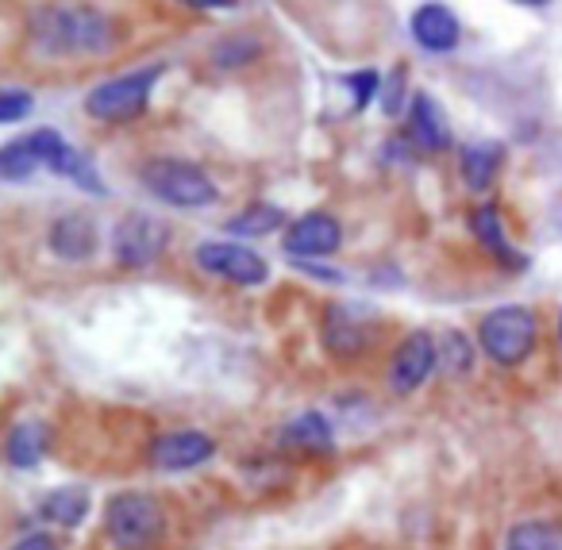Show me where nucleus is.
<instances>
[{
  "label": "nucleus",
  "mask_w": 562,
  "mask_h": 550,
  "mask_svg": "<svg viewBox=\"0 0 562 550\" xmlns=\"http://www.w3.org/2000/svg\"><path fill=\"white\" fill-rule=\"evenodd\" d=\"M43 454H47V427L43 424L12 427V435H9V462L12 465L27 470V465H35Z\"/></svg>",
  "instance_id": "19"
},
{
  "label": "nucleus",
  "mask_w": 562,
  "mask_h": 550,
  "mask_svg": "<svg viewBox=\"0 0 562 550\" xmlns=\"http://www.w3.org/2000/svg\"><path fill=\"white\" fill-rule=\"evenodd\" d=\"M158 78H162V66H147V70L124 74V78H112L104 86H97L86 101V112L104 124H120V120H132L147 109L150 93H155Z\"/></svg>",
  "instance_id": "5"
},
{
  "label": "nucleus",
  "mask_w": 562,
  "mask_h": 550,
  "mask_svg": "<svg viewBox=\"0 0 562 550\" xmlns=\"http://www.w3.org/2000/svg\"><path fill=\"white\" fill-rule=\"evenodd\" d=\"M439 350H443V370L447 373H467L470 370V343H467V335H459V332L443 335Z\"/></svg>",
  "instance_id": "23"
},
{
  "label": "nucleus",
  "mask_w": 562,
  "mask_h": 550,
  "mask_svg": "<svg viewBox=\"0 0 562 550\" xmlns=\"http://www.w3.org/2000/svg\"><path fill=\"white\" fill-rule=\"evenodd\" d=\"M181 4H189V9H235L239 0H181Z\"/></svg>",
  "instance_id": "27"
},
{
  "label": "nucleus",
  "mask_w": 562,
  "mask_h": 550,
  "mask_svg": "<svg viewBox=\"0 0 562 550\" xmlns=\"http://www.w3.org/2000/svg\"><path fill=\"white\" fill-rule=\"evenodd\" d=\"M196 266L212 278H224L232 285H262L266 281V262L250 247L239 243H201L196 247Z\"/></svg>",
  "instance_id": "7"
},
{
  "label": "nucleus",
  "mask_w": 562,
  "mask_h": 550,
  "mask_svg": "<svg viewBox=\"0 0 562 550\" xmlns=\"http://www.w3.org/2000/svg\"><path fill=\"white\" fill-rule=\"evenodd\" d=\"M344 243V227L324 212H308V216L293 220L285 232V250L293 258H328Z\"/></svg>",
  "instance_id": "9"
},
{
  "label": "nucleus",
  "mask_w": 562,
  "mask_h": 550,
  "mask_svg": "<svg viewBox=\"0 0 562 550\" xmlns=\"http://www.w3.org/2000/svg\"><path fill=\"white\" fill-rule=\"evenodd\" d=\"M470 232H474V239L482 243L485 250H490L497 262L505 266H524V258L513 250V243H508L505 227H501V212L493 209V204H485V209H477L474 216H470Z\"/></svg>",
  "instance_id": "16"
},
{
  "label": "nucleus",
  "mask_w": 562,
  "mask_h": 550,
  "mask_svg": "<svg viewBox=\"0 0 562 550\" xmlns=\"http://www.w3.org/2000/svg\"><path fill=\"white\" fill-rule=\"evenodd\" d=\"M24 116H32V97L20 93V89H9L0 97V124H16Z\"/></svg>",
  "instance_id": "24"
},
{
  "label": "nucleus",
  "mask_w": 562,
  "mask_h": 550,
  "mask_svg": "<svg viewBox=\"0 0 562 550\" xmlns=\"http://www.w3.org/2000/svg\"><path fill=\"white\" fill-rule=\"evenodd\" d=\"M516 4H528V9H543L547 0H516Z\"/></svg>",
  "instance_id": "28"
},
{
  "label": "nucleus",
  "mask_w": 562,
  "mask_h": 550,
  "mask_svg": "<svg viewBox=\"0 0 562 550\" xmlns=\"http://www.w3.org/2000/svg\"><path fill=\"white\" fill-rule=\"evenodd\" d=\"M12 550H58V542L50 539V535H27V539H20Z\"/></svg>",
  "instance_id": "26"
},
{
  "label": "nucleus",
  "mask_w": 562,
  "mask_h": 550,
  "mask_svg": "<svg viewBox=\"0 0 562 550\" xmlns=\"http://www.w3.org/2000/svg\"><path fill=\"white\" fill-rule=\"evenodd\" d=\"M436 358H439L436 339H431L428 332H413L405 343H401L397 355H393V362H390V389L401 396L416 393V389L428 381Z\"/></svg>",
  "instance_id": "8"
},
{
  "label": "nucleus",
  "mask_w": 562,
  "mask_h": 550,
  "mask_svg": "<svg viewBox=\"0 0 562 550\" xmlns=\"http://www.w3.org/2000/svg\"><path fill=\"white\" fill-rule=\"evenodd\" d=\"M166 247V224H158L155 216H127L124 224L116 227V258L124 266H147L162 255Z\"/></svg>",
  "instance_id": "10"
},
{
  "label": "nucleus",
  "mask_w": 562,
  "mask_h": 550,
  "mask_svg": "<svg viewBox=\"0 0 562 550\" xmlns=\"http://www.w3.org/2000/svg\"><path fill=\"white\" fill-rule=\"evenodd\" d=\"M477 339H482V350L497 366H520L524 358L536 350L539 319H536V312L524 308V304H505V308L490 312V316L482 319Z\"/></svg>",
  "instance_id": "2"
},
{
  "label": "nucleus",
  "mask_w": 562,
  "mask_h": 550,
  "mask_svg": "<svg viewBox=\"0 0 562 550\" xmlns=\"http://www.w3.org/2000/svg\"><path fill=\"white\" fill-rule=\"evenodd\" d=\"M89 512V496L86 489H55V493L43 501V519L63 527H78Z\"/></svg>",
  "instance_id": "20"
},
{
  "label": "nucleus",
  "mask_w": 562,
  "mask_h": 550,
  "mask_svg": "<svg viewBox=\"0 0 562 550\" xmlns=\"http://www.w3.org/2000/svg\"><path fill=\"white\" fill-rule=\"evenodd\" d=\"M162 504L147 493H120L104 508V531L120 550H147L162 535Z\"/></svg>",
  "instance_id": "3"
},
{
  "label": "nucleus",
  "mask_w": 562,
  "mask_h": 550,
  "mask_svg": "<svg viewBox=\"0 0 562 550\" xmlns=\"http://www.w3.org/2000/svg\"><path fill=\"white\" fill-rule=\"evenodd\" d=\"M324 347L336 358H355L367 347V327H362V319H355V312L344 308V304H331V308L324 312Z\"/></svg>",
  "instance_id": "15"
},
{
  "label": "nucleus",
  "mask_w": 562,
  "mask_h": 550,
  "mask_svg": "<svg viewBox=\"0 0 562 550\" xmlns=\"http://www.w3.org/2000/svg\"><path fill=\"white\" fill-rule=\"evenodd\" d=\"M281 442H285V447L308 450V454H328L331 450V424L321 416V412H305V416H297L290 427H285Z\"/></svg>",
  "instance_id": "17"
},
{
  "label": "nucleus",
  "mask_w": 562,
  "mask_h": 550,
  "mask_svg": "<svg viewBox=\"0 0 562 550\" xmlns=\"http://www.w3.org/2000/svg\"><path fill=\"white\" fill-rule=\"evenodd\" d=\"M66 150H70V143L58 132H32L0 150V173H4V181H27L43 166L58 173Z\"/></svg>",
  "instance_id": "6"
},
{
  "label": "nucleus",
  "mask_w": 562,
  "mask_h": 550,
  "mask_svg": "<svg viewBox=\"0 0 562 550\" xmlns=\"http://www.w3.org/2000/svg\"><path fill=\"white\" fill-rule=\"evenodd\" d=\"M497 166H501V147H497V143H474V147L462 150V178H467V186L474 189V193L490 189Z\"/></svg>",
  "instance_id": "18"
},
{
  "label": "nucleus",
  "mask_w": 562,
  "mask_h": 550,
  "mask_svg": "<svg viewBox=\"0 0 562 550\" xmlns=\"http://www.w3.org/2000/svg\"><path fill=\"white\" fill-rule=\"evenodd\" d=\"M32 35L47 55H101L112 47V24L93 9H43Z\"/></svg>",
  "instance_id": "1"
},
{
  "label": "nucleus",
  "mask_w": 562,
  "mask_h": 550,
  "mask_svg": "<svg viewBox=\"0 0 562 550\" xmlns=\"http://www.w3.org/2000/svg\"><path fill=\"white\" fill-rule=\"evenodd\" d=\"M559 347H562V319H559Z\"/></svg>",
  "instance_id": "29"
},
{
  "label": "nucleus",
  "mask_w": 562,
  "mask_h": 550,
  "mask_svg": "<svg viewBox=\"0 0 562 550\" xmlns=\"http://www.w3.org/2000/svg\"><path fill=\"white\" fill-rule=\"evenodd\" d=\"M216 442L204 431H170L150 447V462L158 470H193V465L209 462Z\"/></svg>",
  "instance_id": "11"
},
{
  "label": "nucleus",
  "mask_w": 562,
  "mask_h": 550,
  "mask_svg": "<svg viewBox=\"0 0 562 550\" xmlns=\"http://www.w3.org/2000/svg\"><path fill=\"white\" fill-rule=\"evenodd\" d=\"M50 250H55L58 258H66V262H86V258L97 250L93 220L81 216V212L63 216L55 227H50Z\"/></svg>",
  "instance_id": "14"
},
{
  "label": "nucleus",
  "mask_w": 562,
  "mask_h": 550,
  "mask_svg": "<svg viewBox=\"0 0 562 550\" xmlns=\"http://www.w3.org/2000/svg\"><path fill=\"white\" fill-rule=\"evenodd\" d=\"M143 186L173 209H204L216 201V186L209 181V173L178 158H158L143 166Z\"/></svg>",
  "instance_id": "4"
},
{
  "label": "nucleus",
  "mask_w": 562,
  "mask_h": 550,
  "mask_svg": "<svg viewBox=\"0 0 562 550\" xmlns=\"http://www.w3.org/2000/svg\"><path fill=\"white\" fill-rule=\"evenodd\" d=\"M508 550H562V535L547 524H516L508 535Z\"/></svg>",
  "instance_id": "21"
},
{
  "label": "nucleus",
  "mask_w": 562,
  "mask_h": 550,
  "mask_svg": "<svg viewBox=\"0 0 562 550\" xmlns=\"http://www.w3.org/2000/svg\"><path fill=\"white\" fill-rule=\"evenodd\" d=\"M459 20L447 4H424V9L413 12V40L420 43L424 50L431 55H443V50H454L459 47Z\"/></svg>",
  "instance_id": "12"
},
{
  "label": "nucleus",
  "mask_w": 562,
  "mask_h": 550,
  "mask_svg": "<svg viewBox=\"0 0 562 550\" xmlns=\"http://www.w3.org/2000/svg\"><path fill=\"white\" fill-rule=\"evenodd\" d=\"M408 135L416 139V147L424 150H447L451 147V127H447V116L439 109L436 97L416 93L413 109H408Z\"/></svg>",
  "instance_id": "13"
},
{
  "label": "nucleus",
  "mask_w": 562,
  "mask_h": 550,
  "mask_svg": "<svg viewBox=\"0 0 562 550\" xmlns=\"http://www.w3.org/2000/svg\"><path fill=\"white\" fill-rule=\"evenodd\" d=\"M232 227L235 235H270L273 227H281V209H273V204H250V209H243L239 216L232 220Z\"/></svg>",
  "instance_id": "22"
},
{
  "label": "nucleus",
  "mask_w": 562,
  "mask_h": 550,
  "mask_svg": "<svg viewBox=\"0 0 562 550\" xmlns=\"http://www.w3.org/2000/svg\"><path fill=\"white\" fill-rule=\"evenodd\" d=\"M347 86L355 89V109H367V104L378 97V74L374 70L351 74V78H347Z\"/></svg>",
  "instance_id": "25"
}]
</instances>
